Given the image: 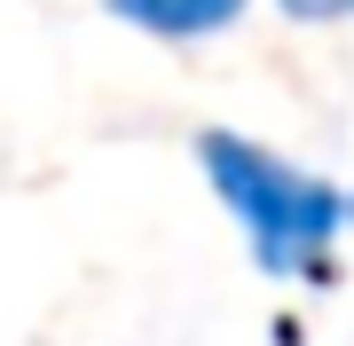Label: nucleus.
<instances>
[{"mask_svg": "<svg viewBox=\"0 0 354 346\" xmlns=\"http://www.w3.org/2000/svg\"><path fill=\"white\" fill-rule=\"evenodd\" d=\"M197 166L213 181L221 213L244 229L260 276L291 283V276H323L330 268V252L346 236V189H330L315 166L268 150L252 134H228V126L197 134Z\"/></svg>", "mask_w": 354, "mask_h": 346, "instance_id": "1", "label": "nucleus"}, {"mask_svg": "<svg viewBox=\"0 0 354 346\" xmlns=\"http://www.w3.org/2000/svg\"><path fill=\"white\" fill-rule=\"evenodd\" d=\"M102 8L118 16V24L150 32V39H213L228 32L252 0H102Z\"/></svg>", "mask_w": 354, "mask_h": 346, "instance_id": "2", "label": "nucleus"}, {"mask_svg": "<svg viewBox=\"0 0 354 346\" xmlns=\"http://www.w3.org/2000/svg\"><path fill=\"white\" fill-rule=\"evenodd\" d=\"M276 8L291 16V24H346L354 0H276Z\"/></svg>", "mask_w": 354, "mask_h": 346, "instance_id": "3", "label": "nucleus"}, {"mask_svg": "<svg viewBox=\"0 0 354 346\" xmlns=\"http://www.w3.org/2000/svg\"><path fill=\"white\" fill-rule=\"evenodd\" d=\"M346 229H354V189H346Z\"/></svg>", "mask_w": 354, "mask_h": 346, "instance_id": "4", "label": "nucleus"}]
</instances>
